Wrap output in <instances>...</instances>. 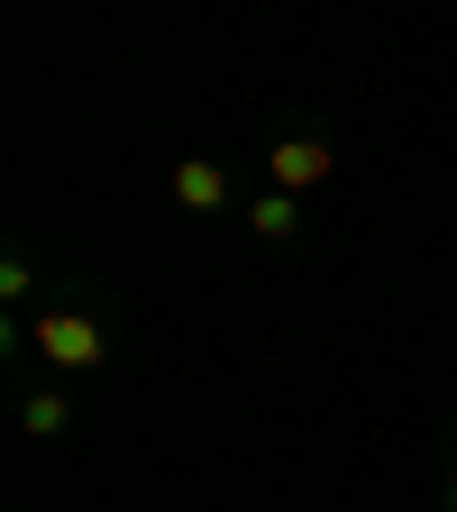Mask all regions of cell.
Segmentation results:
<instances>
[{
    "label": "cell",
    "mask_w": 457,
    "mask_h": 512,
    "mask_svg": "<svg viewBox=\"0 0 457 512\" xmlns=\"http://www.w3.org/2000/svg\"><path fill=\"white\" fill-rule=\"evenodd\" d=\"M174 192H183V202H202V211H211V202H220V174H211V165H183V174H174Z\"/></svg>",
    "instance_id": "obj_1"
},
{
    "label": "cell",
    "mask_w": 457,
    "mask_h": 512,
    "mask_svg": "<svg viewBox=\"0 0 457 512\" xmlns=\"http://www.w3.org/2000/svg\"><path fill=\"white\" fill-rule=\"evenodd\" d=\"M46 348L55 357H92V330H83V320H46Z\"/></svg>",
    "instance_id": "obj_2"
}]
</instances>
